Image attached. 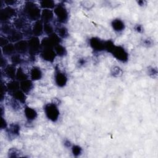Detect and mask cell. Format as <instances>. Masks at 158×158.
Instances as JSON below:
<instances>
[{
	"label": "cell",
	"mask_w": 158,
	"mask_h": 158,
	"mask_svg": "<svg viewBox=\"0 0 158 158\" xmlns=\"http://www.w3.org/2000/svg\"><path fill=\"white\" fill-rule=\"evenodd\" d=\"M41 10L40 6L33 1H26L22 9V15L30 21L36 22L41 19Z\"/></svg>",
	"instance_id": "6da1fadb"
},
{
	"label": "cell",
	"mask_w": 158,
	"mask_h": 158,
	"mask_svg": "<svg viewBox=\"0 0 158 158\" xmlns=\"http://www.w3.org/2000/svg\"><path fill=\"white\" fill-rule=\"evenodd\" d=\"M53 12L59 23L65 24L67 22L69 19V13L64 4L59 3L57 4L53 9Z\"/></svg>",
	"instance_id": "7a4b0ae2"
},
{
	"label": "cell",
	"mask_w": 158,
	"mask_h": 158,
	"mask_svg": "<svg viewBox=\"0 0 158 158\" xmlns=\"http://www.w3.org/2000/svg\"><path fill=\"white\" fill-rule=\"evenodd\" d=\"M61 41L62 39L55 32H54L53 33L48 35V36L43 38V40L41 41V49H54L56 45L60 44Z\"/></svg>",
	"instance_id": "3957f363"
},
{
	"label": "cell",
	"mask_w": 158,
	"mask_h": 158,
	"mask_svg": "<svg viewBox=\"0 0 158 158\" xmlns=\"http://www.w3.org/2000/svg\"><path fill=\"white\" fill-rule=\"evenodd\" d=\"M44 113L46 117L52 122H56L57 121L60 112L57 105L54 103H48L46 104L44 107Z\"/></svg>",
	"instance_id": "277c9868"
},
{
	"label": "cell",
	"mask_w": 158,
	"mask_h": 158,
	"mask_svg": "<svg viewBox=\"0 0 158 158\" xmlns=\"http://www.w3.org/2000/svg\"><path fill=\"white\" fill-rule=\"evenodd\" d=\"M28 53L31 57H35V55L40 53L41 50V41L39 40V38L37 36H33L28 40Z\"/></svg>",
	"instance_id": "5b68a950"
},
{
	"label": "cell",
	"mask_w": 158,
	"mask_h": 158,
	"mask_svg": "<svg viewBox=\"0 0 158 158\" xmlns=\"http://www.w3.org/2000/svg\"><path fill=\"white\" fill-rule=\"evenodd\" d=\"M112 56L122 62H127L128 60V53L122 46H115L111 52Z\"/></svg>",
	"instance_id": "8992f818"
},
{
	"label": "cell",
	"mask_w": 158,
	"mask_h": 158,
	"mask_svg": "<svg viewBox=\"0 0 158 158\" xmlns=\"http://www.w3.org/2000/svg\"><path fill=\"white\" fill-rule=\"evenodd\" d=\"M17 10L12 7L6 6L1 8L0 11V20L2 23L9 22V20L17 15Z\"/></svg>",
	"instance_id": "52a82bcc"
},
{
	"label": "cell",
	"mask_w": 158,
	"mask_h": 158,
	"mask_svg": "<svg viewBox=\"0 0 158 158\" xmlns=\"http://www.w3.org/2000/svg\"><path fill=\"white\" fill-rule=\"evenodd\" d=\"M40 54L44 60L49 62H53L57 56L54 49L52 48L41 49Z\"/></svg>",
	"instance_id": "ba28073f"
},
{
	"label": "cell",
	"mask_w": 158,
	"mask_h": 158,
	"mask_svg": "<svg viewBox=\"0 0 158 158\" xmlns=\"http://www.w3.org/2000/svg\"><path fill=\"white\" fill-rule=\"evenodd\" d=\"M54 80L56 84L57 85V86L62 88L66 85L68 78L65 73L60 70L59 69L56 68L55 70Z\"/></svg>",
	"instance_id": "9c48e42d"
},
{
	"label": "cell",
	"mask_w": 158,
	"mask_h": 158,
	"mask_svg": "<svg viewBox=\"0 0 158 158\" xmlns=\"http://www.w3.org/2000/svg\"><path fill=\"white\" fill-rule=\"evenodd\" d=\"M91 48L96 52L104 51V41L98 37H92L89 40Z\"/></svg>",
	"instance_id": "30bf717a"
},
{
	"label": "cell",
	"mask_w": 158,
	"mask_h": 158,
	"mask_svg": "<svg viewBox=\"0 0 158 158\" xmlns=\"http://www.w3.org/2000/svg\"><path fill=\"white\" fill-rule=\"evenodd\" d=\"M15 52L19 54H25L28 52V45L27 40H22L14 43Z\"/></svg>",
	"instance_id": "8fae6325"
},
{
	"label": "cell",
	"mask_w": 158,
	"mask_h": 158,
	"mask_svg": "<svg viewBox=\"0 0 158 158\" xmlns=\"http://www.w3.org/2000/svg\"><path fill=\"white\" fill-rule=\"evenodd\" d=\"M13 25L17 30L22 31L26 27H28V24L27 23V19L23 15H22L20 17L15 18L14 20Z\"/></svg>",
	"instance_id": "7c38bea8"
},
{
	"label": "cell",
	"mask_w": 158,
	"mask_h": 158,
	"mask_svg": "<svg viewBox=\"0 0 158 158\" xmlns=\"http://www.w3.org/2000/svg\"><path fill=\"white\" fill-rule=\"evenodd\" d=\"M43 25H44V22L41 19L34 22L31 27L33 35L34 36L38 37L44 33Z\"/></svg>",
	"instance_id": "4fadbf2b"
},
{
	"label": "cell",
	"mask_w": 158,
	"mask_h": 158,
	"mask_svg": "<svg viewBox=\"0 0 158 158\" xmlns=\"http://www.w3.org/2000/svg\"><path fill=\"white\" fill-rule=\"evenodd\" d=\"M23 36H24L23 34L22 33V32L21 31L15 29L12 33H10L6 37L10 43H15L23 40Z\"/></svg>",
	"instance_id": "5bb4252c"
},
{
	"label": "cell",
	"mask_w": 158,
	"mask_h": 158,
	"mask_svg": "<svg viewBox=\"0 0 158 158\" xmlns=\"http://www.w3.org/2000/svg\"><path fill=\"white\" fill-rule=\"evenodd\" d=\"M17 69L15 65L11 64L7 65L4 69V73L6 77L11 80H15L16 78Z\"/></svg>",
	"instance_id": "9a60e30c"
},
{
	"label": "cell",
	"mask_w": 158,
	"mask_h": 158,
	"mask_svg": "<svg viewBox=\"0 0 158 158\" xmlns=\"http://www.w3.org/2000/svg\"><path fill=\"white\" fill-rule=\"evenodd\" d=\"M54 12L51 9H43L41 14V20L44 23H50L54 18Z\"/></svg>",
	"instance_id": "2e32d148"
},
{
	"label": "cell",
	"mask_w": 158,
	"mask_h": 158,
	"mask_svg": "<svg viewBox=\"0 0 158 158\" xmlns=\"http://www.w3.org/2000/svg\"><path fill=\"white\" fill-rule=\"evenodd\" d=\"M20 88L25 94H28L31 92L33 88V81L30 79H27L20 82Z\"/></svg>",
	"instance_id": "e0dca14e"
},
{
	"label": "cell",
	"mask_w": 158,
	"mask_h": 158,
	"mask_svg": "<svg viewBox=\"0 0 158 158\" xmlns=\"http://www.w3.org/2000/svg\"><path fill=\"white\" fill-rule=\"evenodd\" d=\"M24 114L26 118L30 122L36 119L38 116L36 110L28 106H25L24 107Z\"/></svg>",
	"instance_id": "ac0fdd59"
},
{
	"label": "cell",
	"mask_w": 158,
	"mask_h": 158,
	"mask_svg": "<svg viewBox=\"0 0 158 158\" xmlns=\"http://www.w3.org/2000/svg\"><path fill=\"white\" fill-rule=\"evenodd\" d=\"M30 77L32 81H37L41 79L43 72L41 69L36 66L33 67L30 72Z\"/></svg>",
	"instance_id": "d6986e66"
},
{
	"label": "cell",
	"mask_w": 158,
	"mask_h": 158,
	"mask_svg": "<svg viewBox=\"0 0 158 158\" xmlns=\"http://www.w3.org/2000/svg\"><path fill=\"white\" fill-rule=\"evenodd\" d=\"M6 86L7 89V92L9 93L10 94H12L13 93L20 89V82L15 80H12L11 81L7 83L6 85Z\"/></svg>",
	"instance_id": "ffe728a7"
},
{
	"label": "cell",
	"mask_w": 158,
	"mask_h": 158,
	"mask_svg": "<svg viewBox=\"0 0 158 158\" xmlns=\"http://www.w3.org/2000/svg\"><path fill=\"white\" fill-rule=\"evenodd\" d=\"M111 26L113 30L117 32L122 31L125 27L124 22L120 19H115L111 22Z\"/></svg>",
	"instance_id": "44dd1931"
},
{
	"label": "cell",
	"mask_w": 158,
	"mask_h": 158,
	"mask_svg": "<svg viewBox=\"0 0 158 158\" xmlns=\"http://www.w3.org/2000/svg\"><path fill=\"white\" fill-rule=\"evenodd\" d=\"M1 48H2V54L4 56H11L15 53H16L14 44L13 43H9Z\"/></svg>",
	"instance_id": "7402d4cb"
},
{
	"label": "cell",
	"mask_w": 158,
	"mask_h": 158,
	"mask_svg": "<svg viewBox=\"0 0 158 158\" xmlns=\"http://www.w3.org/2000/svg\"><path fill=\"white\" fill-rule=\"evenodd\" d=\"M11 96L12 98L15 99L17 101L22 103V104H25L27 96L24 92H23L20 89L16 91L15 92L13 93Z\"/></svg>",
	"instance_id": "603a6c76"
},
{
	"label": "cell",
	"mask_w": 158,
	"mask_h": 158,
	"mask_svg": "<svg viewBox=\"0 0 158 158\" xmlns=\"http://www.w3.org/2000/svg\"><path fill=\"white\" fill-rule=\"evenodd\" d=\"M16 28L14 27V25L9 23V22H4L2 23L1 27V31L4 35L8 36L10 33H12Z\"/></svg>",
	"instance_id": "cb8c5ba5"
},
{
	"label": "cell",
	"mask_w": 158,
	"mask_h": 158,
	"mask_svg": "<svg viewBox=\"0 0 158 158\" xmlns=\"http://www.w3.org/2000/svg\"><path fill=\"white\" fill-rule=\"evenodd\" d=\"M55 33L61 38H67L69 36V31L67 28L64 25H58L56 27Z\"/></svg>",
	"instance_id": "d4e9b609"
},
{
	"label": "cell",
	"mask_w": 158,
	"mask_h": 158,
	"mask_svg": "<svg viewBox=\"0 0 158 158\" xmlns=\"http://www.w3.org/2000/svg\"><path fill=\"white\" fill-rule=\"evenodd\" d=\"M57 4L52 0H42L40 1V7L43 9H54Z\"/></svg>",
	"instance_id": "484cf974"
},
{
	"label": "cell",
	"mask_w": 158,
	"mask_h": 158,
	"mask_svg": "<svg viewBox=\"0 0 158 158\" xmlns=\"http://www.w3.org/2000/svg\"><path fill=\"white\" fill-rule=\"evenodd\" d=\"M20 127L17 123H12L7 129V133L11 136H17L19 135Z\"/></svg>",
	"instance_id": "4316f807"
},
{
	"label": "cell",
	"mask_w": 158,
	"mask_h": 158,
	"mask_svg": "<svg viewBox=\"0 0 158 158\" xmlns=\"http://www.w3.org/2000/svg\"><path fill=\"white\" fill-rule=\"evenodd\" d=\"M28 75L23 71V69L22 67H19L17 69V73H16V78L15 79L19 81H22L28 79Z\"/></svg>",
	"instance_id": "83f0119b"
},
{
	"label": "cell",
	"mask_w": 158,
	"mask_h": 158,
	"mask_svg": "<svg viewBox=\"0 0 158 158\" xmlns=\"http://www.w3.org/2000/svg\"><path fill=\"white\" fill-rule=\"evenodd\" d=\"M54 49L57 56H58L59 57L65 56L67 54V51L66 48L60 44H59L56 45L54 47Z\"/></svg>",
	"instance_id": "f1b7e54d"
},
{
	"label": "cell",
	"mask_w": 158,
	"mask_h": 158,
	"mask_svg": "<svg viewBox=\"0 0 158 158\" xmlns=\"http://www.w3.org/2000/svg\"><path fill=\"white\" fill-rule=\"evenodd\" d=\"M10 61L12 64L16 65L22 64L23 59L21 57V55L17 53H15L10 56Z\"/></svg>",
	"instance_id": "f546056e"
},
{
	"label": "cell",
	"mask_w": 158,
	"mask_h": 158,
	"mask_svg": "<svg viewBox=\"0 0 158 158\" xmlns=\"http://www.w3.org/2000/svg\"><path fill=\"white\" fill-rule=\"evenodd\" d=\"M115 46L114 43L110 40L104 41V51H107V52L111 53Z\"/></svg>",
	"instance_id": "4dcf8cb0"
},
{
	"label": "cell",
	"mask_w": 158,
	"mask_h": 158,
	"mask_svg": "<svg viewBox=\"0 0 158 158\" xmlns=\"http://www.w3.org/2000/svg\"><path fill=\"white\" fill-rule=\"evenodd\" d=\"M43 29H44V33H45L48 36L54 32V28L50 23H44Z\"/></svg>",
	"instance_id": "1f68e13d"
},
{
	"label": "cell",
	"mask_w": 158,
	"mask_h": 158,
	"mask_svg": "<svg viewBox=\"0 0 158 158\" xmlns=\"http://www.w3.org/2000/svg\"><path fill=\"white\" fill-rule=\"evenodd\" d=\"M72 152L75 157H78L81 155L82 152V148L78 145H72Z\"/></svg>",
	"instance_id": "d6a6232c"
},
{
	"label": "cell",
	"mask_w": 158,
	"mask_h": 158,
	"mask_svg": "<svg viewBox=\"0 0 158 158\" xmlns=\"http://www.w3.org/2000/svg\"><path fill=\"white\" fill-rule=\"evenodd\" d=\"M111 74L114 77H119L122 74V69L118 67H114L111 70Z\"/></svg>",
	"instance_id": "836d02e7"
},
{
	"label": "cell",
	"mask_w": 158,
	"mask_h": 158,
	"mask_svg": "<svg viewBox=\"0 0 158 158\" xmlns=\"http://www.w3.org/2000/svg\"><path fill=\"white\" fill-rule=\"evenodd\" d=\"M9 43L10 42H9V41L8 40V39L7 38L6 36H1V38H0V44H1V48L6 46V44H7Z\"/></svg>",
	"instance_id": "e575fe53"
},
{
	"label": "cell",
	"mask_w": 158,
	"mask_h": 158,
	"mask_svg": "<svg viewBox=\"0 0 158 158\" xmlns=\"http://www.w3.org/2000/svg\"><path fill=\"white\" fill-rule=\"evenodd\" d=\"M17 150L14 149V148H12V149H10L9 151V157H17L18 156L17 155Z\"/></svg>",
	"instance_id": "d590c367"
},
{
	"label": "cell",
	"mask_w": 158,
	"mask_h": 158,
	"mask_svg": "<svg viewBox=\"0 0 158 158\" xmlns=\"http://www.w3.org/2000/svg\"><path fill=\"white\" fill-rule=\"evenodd\" d=\"M4 4H6L7 5V6H10L12 7V6H14L16 4V3L17 2V1H13V0H5L4 1Z\"/></svg>",
	"instance_id": "8d00e7d4"
},
{
	"label": "cell",
	"mask_w": 158,
	"mask_h": 158,
	"mask_svg": "<svg viewBox=\"0 0 158 158\" xmlns=\"http://www.w3.org/2000/svg\"><path fill=\"white\" fill-rule=\"evenodd\" d=\"M7 127V124L6 121V120L3 118V117H1V129H6Z\"/></svg>",
	"instance_id": "74e56055"
},
{
	"label": "cell",
	"mask_w": 158,
	"mask_h": 158,
	"mask_svg": "<svg viewBox=\"0 0 158 158\" xmlns=\"http://www.w3.org/2000/svg\"><path fill=\"white\" fill-rule=\"evenodd\" d=\"M7 65V61L5 57H3V56H1V67L5 68Z\"/></svg>",
	"instance_id": "f35d334b"
},
{
	"label": "cell",
	"mask_w": 158,
	"mask_h": 158,
	"mask_svg": "<svg viewBox=\"0 0 158 158\" xmlns=\"http://www.w3.org/2000/svg\"><path fill=\"white\" fill-rule=\"evenodd\" d=\"M149 75H153L152 77H154V75L155 76H157V70L156 69H154L153 67H152L151 69L149 70Z\"/></svg>",
	"instance_id": "ab89813d"
},
{
	"label": "cell",
	"mask_w": 158,
	"mask_h": 158,
	"mask_svg": "<svg viewBox=\"0 0 158 158\" xmlns=\"http://www.w3.org/2000/svg\"><path fill=\"white\" fill-rule=\"evenodd\" d=\"M135 30L138 33H141L143 31V28L142 25H141L139 24H137L135 27Z\"/></svg>",
	"instance_id": "60d3db41"
},
{
	"label": "cell",
	"mask_w": 158,
	"mask_h": 158,
	"mask_svg": "<svg viewBox=\"0 0 158 158\" xmlns=\"http://www.w3.org/2000/svg\"><path fill=\"white\" fill-rule=\"evenodd\" d=\"M64 146H65V147H67V148H69V147H72V143H71V142L69 141V140H68V139H66V140H65V141H64Z\"/></svg>",
	"instance_id": "b9f144b4"
},
{
	"label": "cell",
	"mask_w": 158,
	"mask_h": 158,
	"mask_svg": "<svg viewBox=\"0 0 158 158\" xmlns=\"http://www.w3.org/2000/svg\"><path fill=\"white\" fill-rule=\"evenodd\" d=\"M152 44V41L150 40H148V39H146L144 41V44L146 45V46H149Z\"/></svg>",
	"instance_id": "7bdbcfd3"
},
{
	"label": "cell",
	"mask_w": 158,
	"mask_h": 158,
	"mask_svg": "<svg viewBox=\"0 0 158 158\" xmlns=\"http://www.w3.org/2000/svg\"><path fill=\"white\" fill-rule=\"evenodd\" d=\"M86 63V60L85 59H80L78 60V64L80 65H83Z\"/></svg>",
	"instance_id": "ee69618b"
},
{
	"label": "cell",
	"mask_w": 158,
	"mask_h": 158,
	"mask_svg": "<svg viewBox=\"0 0 158 158\" xmlns=\"http://www.w3.org/2000/svg\"><path fill=\"white\" fill-rule=\"evenodd\" d=\"M138 3L139 4V5L140 6H144V1H138Z\"/></svg>",
	"instance_id": "f6af8a7d"
}]
</instances>
